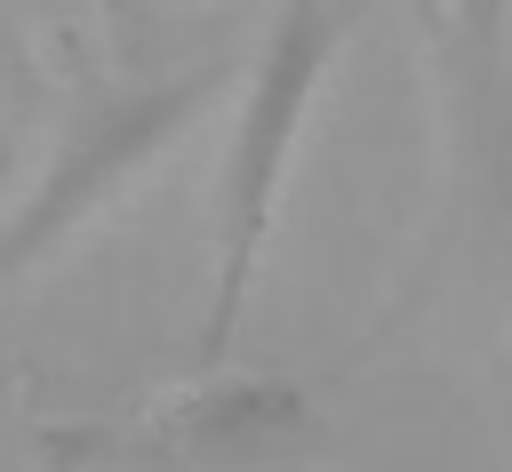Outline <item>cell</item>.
<instances>
[{"label":"cell","mask_w":512,"mask_h":472,"mask_svg":"<svg viewBox=\"0 0 512 472\" xmlns=\"http://www.w3.org/2000/svg\"><path fill=\"white\" fill-rule=\"evenodd\" d=\"M336 48H344V24H328V16H296L264 40V64L240 104V144L224 152V184H216V280H208V312H200V360H216L248 312L264 240H272V208L288 184V152H296V128H304Z\"/></svg>","instance_id":"1"},{"label":"cell","mask_w":512,"mask_h":472,"mask_svg":"<svg viewBox=\"0 0 512 472\" xmlns=\"http://www.w3.org/2000/svg\"><path fill=\"white\" fill-rule=\"evenodd\" d=\"M208 80H216V72H192V80H176V88H136V96H112L104 112H88V120L56 144V168H48V184L24 200V216L0 224V288H8L16 272H32L56 240H72L112 192L136 184V168H144L152 152H168V136L208 104Z\"/></svg>","instance_id":"2"}]
</instances>
